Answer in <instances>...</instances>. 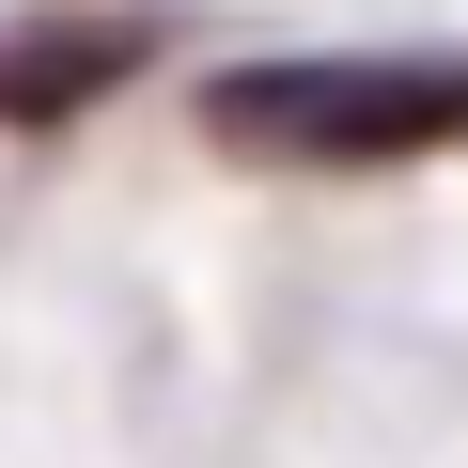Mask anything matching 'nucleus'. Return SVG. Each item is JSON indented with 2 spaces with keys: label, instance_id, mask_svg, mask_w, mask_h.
<instances>
[{
  "label": "nucleus",
  "instance_id": "nucleus-1",
  "mask_svg": "<svg viewBox=\"0 0 468 468\" xmlns=\"http://www.w3.org/2000/svg\"><path fill=\"white\" fill-rule=\"evenodd\" d=\"M203 125L250 141V156L266 141L282 156H421V141L468 125V94L452 79H406V63H313V79H218Z\"/></svg>",
  "mask_w": 468,
  "mask_h": 468
}]
</instances>
